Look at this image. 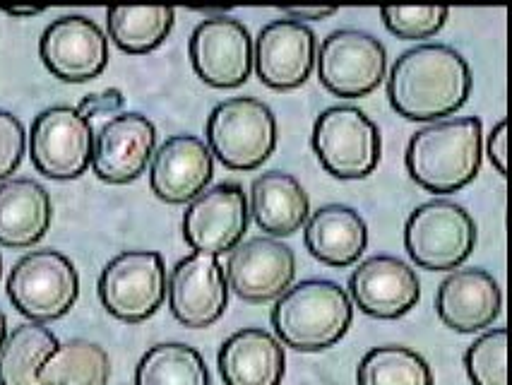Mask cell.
<instances>
[{
  "mask_svg": "<svg viewBox=\"0 0 512 385\" xmlns=\"http://www.w3.org/2000/svg\"><path fill=\"white\" fill-rule=\"evenodd\" d=\"M472 70L462 53L445 44H421L404 51L388 75V99L409 121H440L467 104Z\"/></svg>",
  "mask_w": 512,
  "mask_h": 385,
  "instance_id": "obj_1",
  "label": "cell"
},
{
  "mask_svg": "<svg viewBox=\"0 0 512 385\" xmlns=\"http://www.w3.org/2000/svg\"><path fill=\"white\" fill-rule=\"evenodd\" d=\"M484 157V126L476 116L445 118L416 130L404 164L416 186L428 193H457L476 179Z\"/></svg>",
  "mask_w": 512,
  "mask_h": 385,
  "instance_id": "obj_2",
  "label": "cell"
},
{
  "mask_svg": "<svg viewBox=\"0 0 512 385\" xmlns=\"http://www.w3.org/2000/svg\"><path fill=\"white\" fill-rule=\"evenodd\" d=\"M354 308L349 294L330 280H306L277 299L270 313L282 345L299 352H323L347 335Z\"/></svg>",
  "mask_w": 512,
  "mask_h": 385,
  "instance_id": "obj_3",
  "label": "cell"
},
{
  "mask_svg": "<svg viewBox=\"0 0 512 385\" xmlns=\"http://www.w3.org/2000/svg\"><path fill=\"white\" fill-rule=\"evenodd\" d=\"M205 135L212 157L226 169L255 171L277 150V118L260 99L234 97L214 106Z\"/></svg>",
  "mask_w": 512,
  "mask_h": 385,
  "instance_id": "obj_4",
  "label": "cell"
},
{
  "mask_svg": "<svg viewBox=\"0 0 512 385\" xmlns=\"http://www.w3.org/2000/svg\"><path fill=\"white\" fill-rule=\"evenodd\" d=\"M311 145L320 167L342 181L371 176L380 164L383 138L356 106H330L315 118Z\"/></svg>",
  "mask_w": 512,
  "mask_h": 385,
  "instance_id": "obj_5",
  "label": "cell"
},
{
  "mask_svg": "<svg viewBox=\"0 0 512 385\" xmlns=\"http://www.w3.org/2000/svg\"><path fill=\"white\" fill-rule=\"evenodd\" d=\"M474 246V217L452 200H431L419 205L404 224V248L424 270H457L472 256Z\"/></svg>",
  "mask_w": 512,
  "mask_h": 385,
  "instance_id": "obj_6",
  "label": "cell"
},
{
  "mask_svg": "<svg viewBox=\"0 0 512 385\" xmlns=\"http://www.w3.org/2000/svg\"><path fill=\"white\" fill-rule=\"evenodd\" d=\"M8 296L32 323L58 321L80 296V275L70 258L53 248L32 251L10 270Z\"/></svg>",
  "mask_w": 512,
  "mask_h": 385,
  "instance_id": "obj_7",
  "label": "cell"
},
{
  "mask_svg": "<svg viewBox=\"0 0 512 385\" xmlns=\"http://www.w3.org/2000/svg\"><path fill=\"white\" fill-rule=\"evenodd\" d=\"M101 306L123 323H142L166 299V265L157 251H123L99 275Z\"/></svg>",
  "mask_w": 512,
  "mask_h": 385,
  "instance_id": "obj_8",
  "label": "cell"
},
{
  "mask_svg": "<svg viewBox=\"0 0 512 385\" xmlns=\"http://www.w3.org/2000/svg\"><path fill=\"white\" fill-rule=\"evenodd\" d=\"M320 85L342 99L368 97L380 87L388 70V51L373 34L337 29L315 53Z\"/></svg>",
  "mask_w": 512,
  "mask_h": 385,
  "instance_id": "obj_9",
  "label": "cell"
},
{
  "mask_svg": "<svg viewBox=\"0 0 512 385\" xmlns=\"http://www.w3.org/2000/svg\"><path fill=\"white\" fill-rule=\"evenodd\" d=\"M94 130L73 106H51L34 118L29 154L39 174L53 181L80 179L92 164Z\"/></svg>",
  "mask_w": 512,
  "mask_h": 385,
  "instance_id": "obj_10",
  "label": "cell"
},
{
  "mask_svg": "<svg viewBox=\"0 0 512 385\" xmlns=\"http://www.w3.org/2000/svg\"><path fill=\"white\" fill-rule=\"evenodd\" d=\"M188 53L195 75L214 90L246 85L253 73V39L246 25L234 17L202 20L190 34Z\"/></svg>",
  "mask_w": 512,
  "mask_h": 385,
  "instance_id": "obj_11",
  "label": "cell"
},
{
  "mask_svg": "<svg viewBox=\"0 0 512 385\" xmlns=\"http://www.w3.org/2000/svg\"><path fill=\"white\" fill-rule=\"evenodd\" d=\"M248 200L238 183L224 181L190 200L183 212V239L195 253L222 256L241 244L248 231Z\"/></svg>",
  "mask_w": 512,
  "mask_h": 385,
  "instance_id": "obj_12",
  "label": "cell"
},
{
  "mask_svg": "<svg viewBox=\"0 0 512 385\" xmlns=\"http://www.w3.org/2000/svg\"><path fill=\"white\" fill-rule=\"evenodd\" d=\"M39 56L58 80L89 82L109 65V39L89 17L65 15L44 29Z\"/></svg>",
  "mask_w": 512,
  "mask_h": 385,
  "instance_id": "obj_13",
  "label": "cell"
},
{
  "mask_svg": "<svg viewBox=\"0 0 512 385\" xmlns=\"http://www.w3.org/2000/svg\"><path fill=\"white\" fill-rule=\"evenodd\" d=\"M318 39L303 22L275 20L260 29L253 44V68L270 90H299L315 68Z\"/></svg>",
  "mask_w": 512,
  "mask_h": 385,
  "instance_id": "obj_14",
  "label": "cell"
},
{
  "mask_svg": "<svg viewBox=\"0 0 512 385\" xmlns=\"http://www.w3.org/2000/svg\"><path fill=\"white\" fill-rule=\"evenodd\" d=\"M169 308L174 318L186 328H210L224 316L229 306V284L222 263L205 253H190L178 260L171 270Z\"/></svg>",
  "mask_w": 512,
  "mask_h": 385,
  "instance_id": "obj_15",
  "label": "cell"
},
{
  "mask_svg": "<svg viewBox=\"0 0 512 385\" xmlns=\"http://www.w3.org/2000/svg\"><path fill=\"white\" fill-rule=\"evenodd\" d=\"M226 284L248 304H267L294 284L296 256L275 239H250L238 244L226 260Z\"/></svg>",
  "mask_w": 512,
  "mask_h": 385,
  "instance_id": "obj_16",
  "label": "cell"
},
{
  "mask_svg": "<svg viewBox=\"0 0 512 385\" xmlns=\"http://www.w3.org/2000/svg\"><path fill=\"white\" fill-rule=\"evenodd\" d=\"M157 128L142 114H118L94 135L92 169L104 183L123 186L140 179L152 162Z\"/></svg>",
  "mask_w": 512,
  "mask_h": 385,
  "instance_id": "obj_17",
  "label": "cell"
},
{
  "mask_svg": "<svg viewBox=\"0 0 512 385\" xmlns=\"http://www.w3.org/2000/svg\"><path fill=\"white\" fill-rule=\"evenodd\" d=\"M349 296L366 316L395 321L419 304L421 282L400 258L373 256L351 272Z\"/></svg>",
  "mask_w": 512,
  "mask_h": 385,
  "instance_id": "obj_18",
  "label": "cell"
},
{
  "mask_svg": "<svg viewBox=\"0 0 512 385\" xmlns=\"http://www.w3.org/2000/svg\"><path fill=\"white\" fill-rule=\"evenodd\" d=\"M214 176V157L205 140L174 135L152 154L150 186L159 200L186 205L207 191Z\"/></svg>",
  "mask_w": 512,
  "mask_h": 385,
  "instance_id": "obj_19",
  "label": "cell"
},
{
  "mask_svg": "<svg viewBox=\"0 0 512 385\" xmlns=\"http://www.w3.org/2000/svg\"><path fill=\"white\" fill-rule=\"evenodd\" d=\"M503 308V292L493 275L479 268L452 270L436 292V313L455 333H479Z\"/></svg>",
  "mask_w": 512,
  "mask_h": 385,
  "instance_id": "obj_20",
  "label": "cell"
},
{
  "mask_svg": "<svg viewBox=\"0 0 512 385\" xmlns=\"http://www.w3.org/2000/svg\"><path fill=\"white\" fill-rule=\"evenodd\" d=\"M217 366L224 385H282L287 354L267 330L243 328L219 347Z\"/></svg>",
  "mask_w": 512,
  "mask_h": 385,
  "instance_id": "obj_21",
  "label": "cell"
},
{
  "mask_svg": "<svg viewBox=\"0 0 512 385\" xmlns=\"http://www.w3.org/2000/svg\"><path fill=\"white\" fill-rule=\"evenodd\" d=\"M308 253L330 268L359 263L368 246V227L354 207L325 205L315 210L303 231Z\"/></svg>",
  "mask_w": 512,
  "mask_h": 385,
  "instance_id": "obj_22",
  "label": "cell"
},
{
  "mask_svg": "<svg viewBox=\"0 0 512 385\" xmlns=\"http://www.w3.org/2000/svg\"><path fill=\"white\" fill-rule=\"evenodd\" d=\"M53 219L51 195L32 179L0 183V246L32 248L46 236Z\"/></svg>",
  "mask_w": 512,
  "mask_h": 385,
  "instance_id": "obj_23",
  "label": "cell"
},
{
  "mask_svg": "<svg viewBox=\"0 0 512 385\" xmlns=\"http://www.w3.org/2000/svg\"><path fill=\"white\" fill-rule=\"evenodd\" d=\"M250 217L270 236H291L308 222L311 200L303 186L284 171H265L250 186Z\"/></svg>",
  "mask_w": 512,
  "mask_h": 385,
  "instance_id": "obj_24",
  "label": "cell"
},
{
  "mask_svg": "<svg viewBox=\"0 0 512 385\" xmlns=\"http://www.w3.org/2000/svg\"><path fill=\"white\" fill-rule=\"evenodd\" d=\"M61 342L41 323H25L0 347V385H39V369Z\"/></svg>",
  "mask_w": 512,
  "mask_h": 385,
  "instance_id": "obj_25",
  "label": "cell"
},
{
  "mask_svg": "<svg viewBox=\"0 0 512 385\" xmlns=\"http://www.w3.org/2000/svg\"><path fill=\"white\" fill-rule=\"evenodd\" d=\"M111 359L104 347L89 340H70L39 369V385H109Z\"/></svg>",
  "mask_w": 512,
  "mask_h": 385,
  "instance_id": "obj_26",
  "label": "cell"
},
{
  "mask_svg": "<svg viewBox=\"0 0 512 385\" xmlns=\"http://www.w3.org/2000/svg\"><path fill=\"white\" fill-rule=\"evenodd\" d=\"M135 385H212L198 349L183 342H162L142 354Z\"/></svg>",
  "mask_w": 512,
  "mask_h": 385,
  "instance_id": "obj_27",
  "label": "cell"
},
{
  "mask_svg": "<svg viewBox=\"0 0 512 385\" xmlns=\"http://www.w3.org/2000/svg\"><path fill=\"white\" fill-rule=\"evenodd\" d=\"M176 22L171 8H109L106 27L113 44L125 53L142 56L164 44Z\"/></svg>",
  "mask_w": 512,
  "mask_h": 385,
  "instance_id": "obj_28",
  "label": "cell"
},
{
  "mask_svg": "<svg viewBox=\"0 0 512 385\" xmlns=\"http://www.w3.org/2000/svg\"><path fill=\"white\" fill-rule=\"evenodd\" d=\"M359 385H433V371L419 352L400 345L375 347L356 369Z\"/></svg>",
  "mask_w": 512,
  "mask_h": 385,
  "instance_id": "obj_29",
  "label": "cell"
},
{
  "mask_svg": "<svg viewBox=\"0 0 512 385\" xmlns=\"http://www.w3.org/2000/svg\"><path fill=\"white\" fill-rule=\"evenodd\" d=\"M464 369L472 385H508V330H488L469 345Z\"/></svg>",
  "mask_w": 512,
  "mask_h": 385,
  "instance_id": "obj_30",
  "label": "cell"
},
{
  "mask_svg": "<svg viewBox=\"0 0 512 385\" xmlns=\"http://www.w3.org/2000/svg\"><path fill=\"white\" fill-rule=\"evenodd\" d=\"M450 10L438 8V5H428V8H383L380 17H383L388 32L395 37L414 41V39H428L433 34H438L440 29L448 22Z\"/></svg>",
  "mask_w": 512,
  "mask_h": 385,
  "instance_id": "obj_31",
  "label": "cell"
},
{
  "mask_svg": "<svg viewBox=\"0 0 512 385\" xmlns=\"http://www.w3.org/2000/svg\"><path fill=\"white\" fill-rule=\"evenodd\" d=\"M27 150V133L22 121L0 109V181H8L20 169Z\"/></svg>",
  "mask_w": 512,
  "mask_h": 385,
  "instance_id": "obj_32",
  "label": "cell"
},
{
  "mask_svg": "<svg viewBox=\"0 0 512 385\" xmlns=\"http://www.w3.org/2000/svg\"><path fill=\"white\" fill-rule=\"evenodd\" d=\"M125 106V97L121 90L109 87V90L87 94L80 104H77V114L82 118H97V116H118Z\"/></svg>",
  "mask_w": 512,
  "mask_h": 385,
  "instance_id": "obj_33",
  "label": "cell"
},
{
  "mask_svg": "<svg viewBox=\"0 0 512 385\" xmlns=\"http://www.w3.org/2000/svg\"><path fill=\"white\" fill-rule=\"evenodd\" d=\"M486 152L500 176L508 174V121H498L486 140Z\"/></svg>",
  "mask_w": 512,
  "mask_h": 385,
  "instance_id": "obj_34",
  "label": "cell"
},
{
  "mask_svg": "<svg viewBox=\"0 0 512 385\" xmlns=\"http://www.w3.org/2000/svg\"><path fill=\"white\" fill-rule=\"evenodd\" d=\"M287 20L301 22V20H327V17L337 15V8H284Z\"/></svg>",
  "mask_w": 512,
  "mask_h": 385,
  "instance_id": "obj_35",
  "label": "cell"
},
{
  "mask_svg": "<svg viewBox=\"0 0 512 385\" xmlns=\"http://www.w3.org/2000/svg\"><path fill=\"white\" fill-rule=\"evenodd\" d=\"M5 13L10 17H37L44 13V8H8Z\"/></svg>",
  "mask_w": 512,
  "mask_h": 385,
  "instance_id": "obj_36",
  "label": "cell"
},
{
  "mask_svg": "<svg viewBox=\"0 0 512 385\" xmlns=\"http://www.w3.org/2000/svg\"><path fill=\"white\" fill-rule=\"evenodd\" d=\"M5 337H8V318H5V313L0 311V347H3Z\"/></svg>",
  "mask_w": 512,
  "mask_h": 385,
  "instance_id": "obj_37",
  "label": "cell"
},
{
  "mask_svg": "<svg viewBox=\"0 0 512 385\" xmlns=\"http://www.w3.org/2000/svg\"><path fill=\"white\" fill-rule=\"evenodd\" d=\"M0 277H3V256H0Z\"/></svg>",
  "mask_w": 512,
  "mask_h": 385,
  "instance_id": "obj_38",
  "label": "cell"
}]
</instances>
